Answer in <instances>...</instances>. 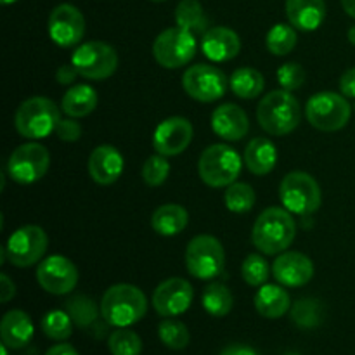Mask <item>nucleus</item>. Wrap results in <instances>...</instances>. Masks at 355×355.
Returning a JSON list of instances; mask_svg holds the SVG:
<instances>
[{
  "mask_svg": "<svg viewBox=\"0 0 355 355\" xmlns=\"http://www.w3.org/2000/svg\"><path fill=\"white\" fill-rule=\"evenodd\" d=\"M297 234V224L286 208L270 207L257 218L252 231L253 246L263 255H277L288 250Z\"/></svg>",
  "mask_w": 355,
  "mask_h": 355,
  "instance_id": "obj_1",
  "label": "nucleus"
},
{
  "mask_svg": "<svg viewBox=\"0 0 355 355\" xmlns=\"http://www.w3.org/2000/svg\"><path fill=\"white\" fill-rule=\"evenodd\" d=\"M148 312V298L134 284H114L101 300V315L106 324L128 328L141 321Z\"/></svg>",
  "mask_w": 355,
  "mask_h": 355,
  "instance_id": "obj_2",
  "label": "nucleus"
},
{
  "mask_svg": "<svg viewBox=\"0 0 355 355\" xmlns=\"http://www.w3.org/2000/svg\"><path fill=\"white\" fill-rule=\"evenodd\" d=\"M257 120L269 135L283 137L293 132L302 120V107L288 90H272L260 101Z\"/></svg>",
  "mask_w": 355,
  "mask_h": 355,
  "instance_id": "obj_3",
  "label": "nucleus"
},
{
  "mask_svg": "<svg viewBox=\"0 0 355 355\" xmlns=\"http://www.w3.org/2000/svg\"><path fill=\"white\" fill-rule=\"evenodd\" d=\"M61 113L47 97H30L19 104L14 116V127L24 139H45L55 132Z\"/></svg>",
  "mask_w": 355,
  "mask_h": 355,
  "instance_id": "obj_4",
  "label": "nucleus"
},
{
  "mask_svg": "<svg viewBox=\"0 0 355 355\" xmlns=\"http://www.w3.org/2000/svg\"><path fill=\"white\" fill-rule=\"evenodd\" d=\"M243 162L238 153L225 144H214L203 151L198 163L201 180L210 187H229L241 173Z\"/></svg>",
  "mask_w": 355,
  "mask_h": 355,
  "instance_id": "obj_5",
  "label": "nucleus"
},
{
  "mask_svg": "<svg viewBox=\"0 0 355 355\" xmlns=\"http://www.w3.org/2000/svg\"><path fill=\"white\" fill-rule=\"evenodd\" d=\"M279 200L290 214L307 217L321 207V187L305 172H291L281 180Z\"/></svg>",
  "mask_w": 355,
  "mask_h": 355,
  "instance_id": "obj_6",
  "label": "nucleus"
},
{
  "mask_svg": "<svg viewBox=\"0 0 355 355\" xmlns=\"http://www.w3.org/2000/svg\"><path fill=\"white\" fill-rule=\"evenodd\" d=\"M305 114L309 123L318 130L336 132L349 123L352 107L345 96L335 92H319L309 99Z\"/></svg>",
  "mask_w": 355,
  "mask_h": 355,
  "instance_id": "obj_7",
  "label": "nucleus"
},
{
  "mask_svg": "<svg viewBox=\"0 0 355 355\" xmlns=\"http://www.w3.org/2000/svg\"><path fill=\"white\" fill-rule=\"evenodd\" d=\"M225 253L214 236L201 234L189 241L186 250V267L196 279H214L224 270Z\"/></svg>",
  "mask_w": 355,
  "mask_h": 355,
  "instance_id": "obj_8",
  "label": "nucleus"
},
{
  "mask_svg": "<svg viewBox=\"0 0 355 355\" xmlns=\"http://www.w3.org/2000/svg\"><path fill=\"white\" fill-rule=\"evenodd\" d=\"M196 54V38L189 30L175 26L166 28L156 37L153 44V55L156 62L166 69L186 66Z\"/></svg>",
  "mask_w": 355,
  "mask_h": 355,
  "instance_id": "obj_9",
  "label": "nucleus"
},
{
  "mask_svg": "<svg viewBox=\"0 0 355 355\" xmlns=\"http://www.w3.org/2000/svg\"><path fill=\"white\" fill-rule=\"evenodd\" d=\"M71 64L87 80H106L116 71L118 54L106 42H85L71 55Z\"/></svg>",
  "mask_w": 355,
  "mask_h": 355,
  "instance_id": "obj_10",
  "label": "nucleus"
},
{
  "mask_svg": "<svg viewBox=\"0 0 355 355\" xmlns=\"http://www.w3.org/2000/svg\"><path fill=\"white\" fill-rule=\"evenodd\" d=\"M51 155L38 142H28L14 149L7 162L9 177L17 184L38 182L47 173Z\"/></svg>",
  "mask_w": 355,
  "mask_h": 355,
  "instance_id": "obj_11",
  "label": "nucleus"
},
{
  "mask_svg": "<svg viewBox=\"0 0 355 355\" xmlns=\"http://www.w3.org/2000/svg\"><path fill=\"white\" fill-rule=\"evenodd\" d=\"M49 246L47 234L38 225H23L9 236L6 245L7 259L16 267L35 266L45 255Z\"/></svg>",
  "mask_w": 355,
  "mask_h": 355,
  "instance_id": "obj_12",
  "label": "nucleus"
},
{
  "mask_svg": "<svg viewBox=\"0 0 355 355\" xmlns=\"http://www.w3.org/2000/svg\"><path fill=\"white\" fill-rule=\"evenodd\" d=\"M227 76L217 66L196 64L186 69L182 76V87L191 99L200 103H214L224 97L227 90Z\"/></svg>",
  "mask_w": 355,
  "mask_h": 355,
  "instance_id": "obj_13",
  "label": "nucleus"
},
{
  "mask_svg": "<svg viewBox=\"0 0 355 355\" xmlns=\"http://www.w3.org/2000/svg\"><path fill=\"white\" fill-rule=\"evenodd\" d=\"M37 281L47 293L68 295L78 283V270L66 257L52 255L42 260L38 266Z\"/></svg>",
  "mask_w": 355,
  "mask_h": 355,
  "instance_id": "obj_14",
  "label": "nucleus"
},
{
  "mask_svg": "<svg viewBox=\"0 0 355 355\" xmlns=\"http://www.w3.org/2000/svg\"><path fill=\"white\" fill-rule=\"evenodd\" d=\"M85 35V17L71 3L54 7L49 16V37L59 47H73Z\"/></svg>",
  "mask_w": 355,
  "mask_h": 355,
  "instance_id": "obj_15",
  "label": "nucleus"
},
{
  "mask_svg": "<svg viewBox=\"0 0 355 355\" xmlns=\"http://www.w3.org/2000/svg\"><path fill=\"white\" fill-rule=\"evenodd\" d=\"M193 286L182 277H170L158 284L153 293V307L162 318L184 314L193 304Z\"/></svg>",
  "mask_w": 355,
  "mask_h": 355,
  "instance_id": "obj_16",
  "label": "nucleus"
},
{
  "mask_svg": "<svg viewBox=\"0 0 355 355\" xmlns=\"http://www.w3.org/2000/svg\"><path fill=\"white\" fill-rule=\"evenodd\" d=\"M193 125L187 118L172 116L163 120L153 134V148L158 155L177 156L189 148L193 141Z\"/></svg>",
  "mask_w": 355,
  "mask_h": 355,
  "instance_id": "obj_17",
  "label": "nucleus"
},
{
  "mask_svg": "<svg viewBox=\"0 0 355 355\" xmlns=\"http://www.w3.org/2000/svg\"><path fill=\"white\" fill-rule=\"evenodd\" d=\"M272 276L281 286H305L314 276V263L300 252H286L277 257L272 263Z\"/></svg>",
  "mask_w": 355,
  "mask_h": 355,
  "instance_id": "obj_18",
  "label": "nucleus"
},
{
  "mask_svg": "<svg viewBox=\"0 0 355 355\" xmlns=\"http://www.w3.org/2000/svg\"><path fill=\"white\" fill-rule=\"evenodd\" d=\"M125 159L114 146L104 144L92 151L89 158V173L94 182L101 186H111L121 177Z\"/></svg>",
  "mask_w": 355,
  "mask_h": 355,
  "instance_id": "obj_19",
  "label": "nucleus"
},
{
  "mask_svg": "<svg viewBox=\"0 0 355 355\" xmlns=\"http://www.w3.org/2000/svg\"><path fill=\"white\" fill-rule=\"evenodd\" d=\"M201 51L210 61L225 62L234 59L241 51V40L231 28L215 26L203 35Z\"/></svg>",
  "mask_w": 355,
  "mask_h": 355,
  "instance_id": "obj_20",
  "label": "nucleus"
},
{
  "mask_svg": "<svg viewBox=\"0 0 355 355\" xmlns=\"http://www.w3.org/2000/svg\"><path fill=\"white\" fill-rule=\"evenodd\" d=\"M211 128L225 141H241L250 130V120L245 111L236 104L218 106L211 114Z\"/></svg>",
  "mask_w": 355,
  "mask_h": 355,
  "instance_id": "obj_21",
  "label": "nucleus"
},
{
  "mask_svg": "<svg viewBox=\"0 0 355 355\" xmlns=\"http://www.w3.org/2000/svg\"><path fill=\"white\" fill-rule=\"evenodd\" d=\"M33 322L23 311H9L0 322V338L3 345L12 350L24 349L33 338Z\"/></svg>",
  "mask_w": 355,
  "mask_h": 355,
  "instance_id": "obj_22",
  "label": "nucleus"
},
{
  "mask_svg": "<svg viewBox=\"0 0 355 355\" xmlns=\"http://www.w3.org/2000/svg\"><path fill=\"white\" fill-rule=\"evenodd\" d=\"M286 16L295 30L314 31L326 17L324 0H286Z\"/></svg>",
  "mask_w": 355,
  "mask_h": 355,
  "instance_id": "obj_23",
  "label": "nucleus"
},
{
  "mask_svg": "<svg viewBox=\"0 0 355 355\" xmlns=\"http://www.w3.org/2000/svg\"><path fill=\"white\" fill-rule=\"evenodd\" d=\"M277 163V149L267 137H255L245 149V165L253 175H267Z\"/></svg>",
  "mask_w": 355,
  "mask_h": 355,
  "instance_id": "obj_24",
  "label": "nucleus"
},
{
  "mask_svg": "<svg viewBox=\"0 0 355 355\" xmlns=\"http://www.w3.org/2000/svg\"><path fill=\"white\" fill-rule=\"evenodd\" d=\"M255 309L262 318L279 319L291 309L290 295L277 284H266L257 291Z\"/></svg>",
  "mask_w": 355,
  "mask_h": 355,
  "instance_id": "obj_25",
  "label": "nucleus"
},
{
  "mask_svg": "<svg viewBox=\"0 0 355 355\" xmlns=\"http://www.w3.org/2000/svg\"><path fill=\"white\" fill-rule=\"evenodd\" d=\"M187 222H189V215H187L186 208L175 203L162 205L159 208H156L151 217V225L155 232H158L159 236H166V238L182 232Z\"/></svg>",
  "mask_w": 355,
  "mask_h": 355,
  "instance_id": "obj_26",
  "label": "nucleus"
},
{
  "mask_svg": "<svg viewBox=\"0 0 355 355\" xmlns=\"http://www.w3.org/2000/svg\"><path fill=\"white\" fill-rule=\"evenodd\" d=\"M97 92L90 85H75L64 94L61 107L69 118H83L97 107Z\"/></svg>",
  "mask_w": 355,
  "mask_h": 355,
  "instance_id": "obj_27",
  "label": "nucleus"
},
{
  "mask_svg": "<svg viewBox=\"0 0 355 355\" xmlns=\"http://www.w3.org/2000/svg\"><path fill=\"white\" fill-rule=\"evenodd\" d=\"M229 87L241 99H255L262 94L266 82H263L262 73L257 71L255 68L245 66L232 73L229 78Z\"/></svg>",
  "mask_w": 355,
  "mask_h": 355,
  "instance_id": "obj_28",
  "label": "nucleus"
},
{
  "mask_svg": "<svg viewBox=\"0 0 355 355\" xmlns=\"http://www.w3.org/2000/svg\"><path fill=\"white\" fill-rule=\"evenodd\" d=\"M291 321L302 329H314L324 321V305L315 298H300L291 307Z\"/></svg>",
  "mask_w": 355,
  "mask_h": 355,
  "instance_id": "obj_29",
  "label": "nucleus"
},
{
  "mask_svg": "<svg viewBox=\"0 0 355 355\" xmlns=\"http://www.w3.org/2000/svg\"><path fill=\"white\" fill-rule=\"evenodd\" d=\"M177 26L189 30L191 33H207L208 19L198 0H182L175 9Z\"/></svg>",
  "mask_w": 355,
  "mask_h": 355,
  "instance_id": "obj_30",
  "label": "nucleus"
},
{
  "mask_svg": "<svg viewBox=\"0 0 355 355\" xmlns=\"http://www.w3.org/2000/svg\"><path fill=\"white\" fill-rule=\"evenodd\" d=\"M203 309L214 318H225L232 311L234 298L227 286L220 283H214L203 291Z\"/></svg>",
  "mask_w": 355,
  "mask_h": 355,
  "instance_id": "obj_31",
  "label": "nucleus"
},
{
  "mask_svg": "<svg viewBox=\"0 0 355 355\" xmlns=\"http://www.w3.org/2000/svg\"><path fill=\"white\" fill-rule=\"evenodd\" d=\"M64 309L71 318L73 324H76L78 328H90V326L96 324L97 318H99L96 302L85 295H75L69 300H66Z\"/></svg>",
  "mask_w": 355,
  "mask_h": 355,
  "instance_id": "obj_32",
  "label": "nucleus"
},
{
  "mask_svg": "<svg viewBox=\"0 0 355 355\" xmlns=\"http://www.w3.org/2000/svg\"><path fill=\"white\" fill-rule=\"evenodd\" d=\"M297 42H298V37L295 28L284 23L274 24V26L269 30V33H267V38H266L267 49H269L270 54L274 55L290 54V52L295 49V45H297Z\"/></svg>",
  "mask_w": 355,
  "mask_h": 355,
  "instance_id": "obj_33",
  "label": "nucleus"
},
{
  "mask_svg": "<svg viewBox=\"0 0 355 355\" xmlns=\"http://www.w3.org/2000/svg\"><path fill=\"white\" fill-rule=\"evenodd\" d=\"M255 191L252 186L245 182H234L227 187L224 194L225 207L232 211V214H246L255 205Z\"/></svg>",
  "mask_w": 355,
  "mask_h": 355,
  "instance_id": "obj_34",
  "label": "nucleus"
},
{
  "mask_svg": "<svg viewBox=\"0 0 355 355\" xmlns=\"http://www.w3.org/2000/svg\"><path fill=\"white\" fill-rule=\"evenodd\" d=\"M158 336L165 347L172 350H182L189 345V329L184 322L175 321V319H168L159 322L158 326Z\"/></svg>",
  "mask_w": 355,
  "mask_h": 355,
  "instance_id": "obj_35",
  "label": "nucleus"
},
{
  "mask_svg": "<svg viewBox=\"0 0 355 355\" xmlns=\"http://www.w3.org/2000/svg\"><path fill=\"white\" fill-rule=\"evenodd\" d=\"M42 331L47 338L64 342L71 336L73 321L66 311H51L42 319Z\"/></svg>",
  "mask_w": 355,
  "mask_h": 355,
  "instance_id": "obj_36",
  "label": "nucleus"
},
{
  "mask_svg": "<svg viewBox=\"0 0 355 355\" xmlns=\"http://www.w3.org/2000/svg\"><path fill=\"white\" fill-rule=\"evenodd\" d=\"M107 349L113 355H141L142 342L137 333L127 328H118L107 338Z\"/></svg>",
  "mask_w": 355,
  "mask_h": 355,
  "instance_id": "obj_37",
  "label": "nucleus"
},
{
  "mask_svg": "<svg viewBox=\"0 0 355 355\" xmlns=\"http://www.w3.org/2000/svg\"><path fill=\"white\" fill-rule=\"evenodd\" d=\"M241 276L245 279L246 284L253 288L263 286L267 279H269V266L263 260L262 255H257V253H252L245 259L241 266Z\"/></svg>",
  "mask_w": 355,
  "mask_h": 355,
  "instance_id": "obj_38",
  "label": "nucleus"
},
{
  "mask_svg": "<svg viewBox=\"0 0 355 355\" xmlns=\"http://www.w3.org/2000/svg\"><path fill=\"white\" fill-rule=\"evenodd\" d=\"M170 163L166 162V156L155 155L146 159L142 166V179L149 187H158L168 179Z\"/></svg>",
  "mask_w": 355,
  "mask_h": 355,
  "instance_id": "obj_39",
  "label": "nucleus"
},
{
  "mask_svg": "<svg viewBox=\"0 0 355 355\" xmlns=\"http://www.w3.org/2000/svg\"><path fill=\"white\" fill-rule=\"evenodd\" d=\"M277 80L284 90L291 92V90H297L304 85L305 69L298 62H286L277 69Z\"/></svg>",
  "mask_w": 355,
  "mask_h": 355,
  "instance_id": "obj_40",
  "label": "nucleus"
},
{
  "mask_svg": "<svg viewBox=\"0 0 355 355\" xmlns=\"http://www.w3.org/2000/svg\"><path fill=\"white\" fill-rule=\"evenodd\" d=\"M55 134H58V137L61 139V141L64 142H75L78 141L80 135H82V125L78 123V121H75L71 118V120H61L59 121L58 128H55Z\"/></svg>",
  "mask_w": 355,
  "mask_h": 355,
  "instance_id": "obj_41",
  "label": "nucleus"
},
{
  "mask_svg": "<svg viewBox=\"0 0 355 355\" xmlns=\"http://www.w3.org/2000/svg\"><path fill=\"white\" fill-rule=\"evenodd\" d=\"M76 76H80V73L73 64H62L59 66V69L55 71V80H58L61 85H69V83L75 82Z\"/></svg>",
  "mask_w": 355,
  "mask_h": 355,
  "instance_id": "obj_42",
  "label": "nucleus"
},
{
  "mask_svg": "<svg viewBox=\"0 0 355 355\" xmlns=\"http://www.w3.org/2000/svg\"><path fill=\"white\" fill-rule=\"evenodd\" d=\"M340 90L345 97H355V68L347 69L340 78Z\"/></svg>",
  "mask_w": 355,
  "mask_h": 355,
  "instance_id": "obj_43",
  "label": "nucleus"
},
{
  "mask_svg": "<svg viewBox=\"0 0 355 355\" xmlns=\"http://www.w3.org/2000/svg\"><path fill=\"white\" fill-rule=\"evenodd\" d=\"M16 295V286L7 274H0V302L7 304Z\"/></svg>",
  "mask_w": 355,
  "mask_h": 355,
  "instance_id": "obj_44",
  "label": "nucleus"
},
{
  "mask_svg": "<svg viewBox=\"0 0 355 355\" xmlns=\"http://www.w3.org/2000/svg\"><path fill=\"white\" fill-rule=\"evenodd\" d=\"M45 355H80L75 350V347H71L69 343H59V345L51 347V349L45 352Z\"/></svg>",
  "mask_w": 355,
  "mask_h": 355,
  "instance_id": "obj_45",
  "label": "nucleus"
},
{
  "mask_svg": "<svg viewBox=\"0 0 355 355\" xmlns=\"http://www.w3.org/2000/svg\"><path fill=\"white\" fill-rule=\"evenodd\" d=\"M220 355H257L255 350H252L250 347L245 345H231L225 350H222Z\"/></svg>",
  "mask_w": 355,
  "mask_h": 355,
  "instance_id": "obj_46",
  "label": "nucleus"
},
{
  "mask_svg": "<svg viewBox=\"0 0 355 355\" xmlns=\"http://www.w3.org/2000/svg\"><path fill=\"white\" fill-rule=\"evenodd\" d=\"M342 6L345 9V12L355 19V0H342Z\"/></svg>",
  "mask_w": 355,
  "mask_h": 355,
  "instance_id": "obj_47",
  "label": "nucleus"
},
{
  "mask_svg": "<svg viewBox=\"0 0 355 355\" xmlns=\"http://www.w3.org/2000/svg\"><path fill=\"white\" fill-rule=\"evenodd\" d=\"M349 40H350V44L355 45V26H352L349 30Z\"/></svg>",
  "mask_w": 355,
  "mask_h": 355,
  "instance_id": "obj_48",
  "label": "nucleus"
},
{
  "mask_svg": "<svg viewBox=\"0 0 355 355\" xmlns=\"http://www.w3.org/2000/svg\"><path fill=\"white\" fill-rule=\"evenodd\" d=\"M7 349H9V347L3 345V343H2V347H0V352H2V355H7Z\"/></svg>",
  "mask_w": 355,
  "mask_h": 355,
  "instance_id": "obj_49",
  "label": "nucleus"
},
{
  "mask_svg": "<svg viewBox=\"0 0 355 355\" xmlns=\"http://www.w3.org/2000/svg\"><path fill=\"white\" fill-rule=\"evenodd\" d=\"M14 2H17V0H2L3 6H10V3H14Z\"/></svg>",
  "mask_w": 355,
  "mask_h": 355,
  "instance_id": "obj_50",
  "label": "nucleus"
},
{
  "mask_svg": "<svg viewBox=\"0 0 355 355\" xmlns=\"http://www.w3.org/2000/svg\"><path fill=\"white\" fill-rule=\"evenodd\" d=\"M153 2H165V0H153Z\"/></svg>",
  "mask_w": 355,
  "mask_h": 355,
  "instance_id": "obj_51",
  "label": "nucleus"
},
{
  "mask_svg": "<svg viewBox=\"0 0 355 355\" xmlns=\"http://www.w3.org/2000/svg\"><path fill=\"white\" fill-rule=\"evenodd\" d=\"M286 355H298V354H286Z\"/></svg>",
  "mask_w": 355,
  "mask_h": 355,
  "instance_id": "obj_52",
  "label": "nucleus"
}]
</instances>
